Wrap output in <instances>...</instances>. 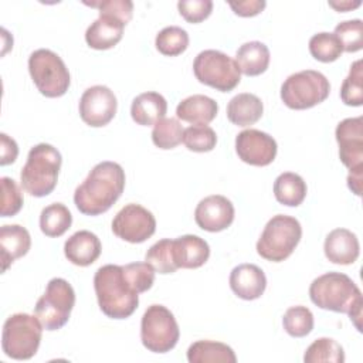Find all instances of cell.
Instances as JSON below:
<instances>
[{"label":"cell","instance_id":"2e32d148","mask_svg":"<svg viewBox=\"0 0 363 363\" xmlns=\"http://www.w3.org/2000/svg\"><path fill=\"white\" fill-rule=\"evenodd\" d=\"M234 214V206L227 197L211 194L199 201L194 210V220L201 230L218 233L233 224Z\"/></svg>","mask_w":363,"mask_h":363},{"label":"cell","instance_id":"ee69618b","mask_svg":"<svg viewBox=\"0 0 363 363\" xmlns=\"http://www.w3.org/2000/svg\"><path fill=\"white\" fill-rule=\"evenodd\" d=\"M0 164L6 166L13 163L18 155V146L13 138L6 133H0Z\"/></svg>","mask_w":363,"mask_h":363},{"label":"cell","instance_id":"b9f144b4","mask_svg":"<svg viewBox=\"0 0 363 363\" xmlns=\"http://www.w3.org/2000/svg\"><path fill=\"white\" fill-rule=\"evenodd\" d=\"M177 9L180 16L191 23H200L206 20L213 11V1L211 0H180L177 3Z\"/></svg>","mask_w":363,"mask_h":363},{"label":"cell","instance_id":"7402d4cb","mask_svg":"<svg viewBox=\"0 0 363 363\" xmlns=\"http://www.w3.org/2000/svg\"><path fill=\"white\" fill-rule=\"evenodd\" d=\"M125 26L126 24L116 17L99 14L86 28L85 41L94 50H109L122 40Z\"/></svg>","mask_w":363,"mask_h":363},{"label":"cell","instance_id":"44dd1931","mask_svg":"<svg viewBox=\"0 0 363 363\" xmlns=\"http://www.w3.org/2000/svg\"><path fill=\"white\" fill-rule=\"evenodd\" d=\"M173 257L177 268L194 269L207 262L210 247L201 237L186 234L173 240Z\"/></svg>","mask_w":363,"mask_h":363},{"label":"cell","instance_id":"4dcf8cb0","mask_svg":"<svg viewBox=\"0 0 363 363\" xmlns=\"http://www.w3.org/2000/svg\"><path fill=\"white\" fill-rule=\"evenodd\" d=\"M155 45L157 51L167 57L180 55L189 47V34L184 28L177 26H169L162 28L156 38Z\"/></svg>","mask_w":363,"mask_h":363},{"label":"cell","instance_id":"484cf974","mask_svg":"<svg viewBox=\"0 0 363 363\" xmlns=\"http://www.w3.org/2000/svg\"><path fill=\"white\" fill-rule=\"evenodd\" d=\"M269 48L261 41H248L240 45L235 52V62L247 77H257L267 71L269 65Z\"/></svg>","mask_w":363,"mask_h":363},{"label":"cell","instance_id":"d6a6232c","mask_svg":"<svg viewBox=\"0 0 363 363\" xmlns=\"http://www.w3.org/2000/svg\"><path fill=\"white\" fill-rule=\"evenodd\" d=\"M340 99L349 106L363 105V67L362 60L354 61L350 65L347 77L340 86Z\"/></svg>","mask_w":363,"mask_h":363},{"label":"cell","instance_id":"1f68e13d","mask_svg":"<svg viewBox=\"0 0 363 363\" xmlns=\"http://www.w3.org/2000/svg\"><path fill=\"white\" fill-rule=\"evenodd\" d=\"M183 128L176 118H163L153 125L152 142L163 150L176 147L183 140Z\"/></svg>","mask_w":363,"mask_h":363},{"label":"cell","instance_id":"60d3db41","mask_svg":"<svg viewBox=\"0 0 363 363\" xmlns=\"http://www.w3.org/2000/svg\"><path fill=\"white\" fill-rule=\"evenodd\" d=\"M84 4L95 7L99 14L112 16L128 24L133 16V3L130 0H98V1H84Z\"/></svg>","mask_w":363,"mask_h":363},{"label":"cell","instance_id":"e0dca14e","mask_svg":"<svg viewBox=\"0 0 363 363\" xmlns=\"http://www.w3.org/2000/svg\"><path fill=\"white\" fill-rule=\"evenodd\" d=\"M230 288L241 299H258L267 288L264 271L254 264H240L230 274Z\"/></svg>","mask_w":363,"mask_h":363},{"label":"cell","instance_id":"cb8c5ba5","mask_svg":"<svg viewBox=\"0 0 363 363\" xmlns=\"http://www.w3.org/2000/svg\"><path fill=\"white\" fill-rule=\"evenodd\" d=\"M167 112V102L163 95L155 91L138 95L130 105L132 119L142 126H150L164 118Z\"/></svg>","mask_w":363,"mask_h":363},{"label":"cell","instance_id":"8fae6325","mask_svg":"<svg viewBox=\"0 0 363 363\" xmlns=\"http://www.w3.org/2000/svg\"><path fill=\"white\" fill-rule=\"evenodd\" d=\"M180 330L174 315L163 305H150L140 320L142 345L153 353L170 352L179 342Z\"/></svg>","mask_w":363,"mask_h":363},{"label":"cell","instance_id":"d590c367","mask_svg":"<svg viewBox=\"0 0 363 363\" xmlns=\"http://www.w3.org/2000/svg\"><path fill=\"white\" fill-rule=\"evenodd\" d=\"M309 52L320 62H333L342 55L343 50L333 33H318L309 40Z\"/></svg>","mask_w":363,"mask_h":363},{"label":"cell","instance_id":"e575fe53","mask_svg":"<svg viewBox=\"0 0 363 363\" xmlns=\"http://www.w3.org/2000/svg\"><path fill=\"white\" fill-rule=\"evenodd\" d=\"M145 261L159 274H173L177 267L173 257V240L163 238L155 242L146 252Z\"/></svg>","mask_w":363,"mask_h":363},{"label":"cell","instance_id":"ab89813d","mask_svg":"<svg viewBox=\"0 0 363 363\" xmlns=\"http://www.w3.org/2000/svg\"><path fill=\"white\" fill-rule=\"evenodd\" d=\"M1 208L0 216L1 217H10L16 216L24 203L23 193L18 187V184L10 179V177H1Z\"/></svg>","mask_w":363,"mask_h":363},{"label":"cell","instance_id":"4316f807","mask_svg":"<svg viewBox=\"0 0 363 363\" xmlns=\"http://www.w3.org/2000/svg\"><path fill=\"white\" fill-rule=\"evenodd\" d=\"M187 360L190 363H235L234 350L221 342L197 340L187 349Z\"/></svg>","mask_w":363,"mask_h":363},{"label":"cell","instance_id":"f546056e","mask_svg":"<svg viewBox=\"0 0 363 363\" xmlns=\"http://www.w3.org/2000/svg\"><path fill=\"white\" fill-rule=\"evenodd\" d=\"M305 363H320V362H330V363H343L345 362V352L343 347L330 337H319L312 342L305 354Z\"/></svg>","mask_w":363,"mask_h":363},{"label":"cell","instance_id":"4fadbf2b","mask_svg":"<svg viewBox=\"0 0 363 363\" xmlns=\"http://www.w3.org/2000/svg\"><path fill=\"white\" fill-rule=\"evenodd\" d=\"M118 109V101L108 86L94 85L84 91L79 99V116L81 119L92 126L101 128L108 125Z\"/></svg>","mask_w":363,"mask_h":363},{"label":"cell","instance_id":"277c9868","mask_svg":"<svg viewBox=\"0 0 363 363\" xmlns=\"http://www.w3.org/2000/svg\"><path fill=\"white\" fill-rule=\"evenodd\" d=\"M61 163V153L52 145L38 143L33 146L20 172L23 189L34 197L48 196L57 186Z\"/></svg>","mask_w":363,"mask_h":363},{"label":"cell","instance_id":"f6af8a7d","mask_svg":"<svg viewBox=\"0 0 363 363\" xmlns=\"http://www.w3.org/2000/svg\"><path fill=\"white\" fill-rule=\"evenodd\" d=\"M362 182H363V169L349 170L347 174V187L356 194L362 196Z\"/></svg>","mask_w":363,"mask_h":363},{"label":"cell","instance_id":"d4e9b609","mask_svg":"<svg viewBox=\"0 0 363 363\" xmlns=\"http://www.w3.org/2000/svg\"><path fill=\"white\" fill-rule=\"evenodd\" d=\"M264 112L262 101L250 92L233 96L227 105V118L231 123L247 128L261 119Z\"/></svg>","mask_w":363,"mask_h":363},{"label":"cell","instance_id":"9c48e42d","mask_svg":"<svg viewBox=\"0 0 363 363\" xmlns=\"http://www.w3.org/2000/svg\"><path fill=\"white\" fill-rule=\"evenodd\" d=\"M75 305V292L64 278H52L34 306V315L45 330H58L69 319Z\"/></svg>","mask_w":363,"mask_h":363},{"label":"cell","instance_id":"7a4b0ae2","mask_svg":"<svg viewBox=\"0 0 363 363\" xmlns=\"http://www.w3.org/2000/svg\"><path fill=\"white\" fill-rule=\"evenodd\" d=\"M309 298L320 309L347 313L356 329L362 330V292L346 274L326 272L315 278L309 286Z\"/></svg>","mask_w":363,"mask_h":363},{"label":"cell","instance_id":"8992f818","mask_svg":"<svg viewBox=\"0 0 363 363\" xmlns=\"http://www.w3.org/2000/svg\"><path fill=\"white\" fill-rule=\"evenodd\" d=\"M43 325L38 318L28 313H14L3 325L1 347L7 357L14 360L31 359L41 342Z\"/></svg>","mask_w":363,"mask_h":363},{"label":"cell","instance_id":"5bb4252c","mask_svg":"<svg viewBox=\"0 0 363 363\" xmlns=\"http://www.w3.org/2000/svg\"><path fill=\"white\" fill-rule=\"evenodd\" d=\"M238 157L251 166H268L274 162L278 146L275 139L258 129H245L235 138Z\"/></svg>","mask_w":363,"mask_h":363},{"label":"cell","instance_id":"5b68a950","mask_svg":"<svg viewBox=\"0 0 363 363\" xmlns=\"http://www.w3.org/2000/svg\"><path fill=\"white\" fill-rule=\"evenodd\" d=\"M301 237L302 227L295 217L277 214L265 224L257 241V252L267 261L281 262L294 252Z\"/></svg>","mask_w":363,"mask_h":363},{"label":"cell","instance_id":"d6986e66","mask_svg":"<svg viewBox=\"0 0 363 363\" xmlns=\"http://www.w3.org/2000/svg\"><path fill=\"white\" fill-rule=\"evenodd\" d=\"M102 251L99 238L88 231L79 230L74 233L64 244V254L67 259L78 267H88L94 264Z\"/></svg>","mask_w":363,"mask_h":363},{"label":"cell","instance_id":"f35d334b","mask_svg":"<svg viewBox=\"0 0 363 363\" xmlns=\"http://www.w3.org/2000/svg\"><path fill=\"white\" fill-rule=\"evenodd\" d=\"M123 274L133 286V289L138 294L146 292L152 288L155 282V269L150 264L145 262H130L126 265H122Z\"/></svg>","mask_w":363,"mask_h":363},{"label":"cell","instance_id":"9a60e30c","mask_svg":"<svg viewBox=\"0 0 363 363\" xmlns=\"http://www.w3.org/2000/svg\"><path fill=\"white\" fill-rule=\"evenodd\" d=\"M340 162L349 170L363 169V116L340 121L335 130Z\"/></svg>","mask_w":363,"mask_h":363},{"label":"cell","instance_id":"bcb514c9","mask_svg":"<svg viewBox=\"0 0 363 363\" xmlns=\"http://www.w3.org/2000/svg\"><path fill=\"white\" fill-rule=\"evenodd\" d=\"M362 4L360 0L357 1H329V6L333 7L335 10H337L339 13H345L347 10H353V9H357L359 6Z\"/></svg>","mask_w":363,"mask_h":363},{"label":"cell","instance_id":"7c38bea8","mask_svg":"<svg viewBox=\"0 0 363 363\" xmlns=\"http://www.w3.org/2000/svg\"><path fill=\"white\" fill-rule=\"evenodd\" d=\"M113 234L128 242L140 244L156 231V218L145 207L129 203L122 207L112 220Z\"/></svg>","mask_w":363,"mask_h":363},{"label":"cell","instance_id":"8d00e7d4","mask_svg":"<svg viewBox=\"0 0 363 363\" xmlns=\"http://www.w3.org/2000/svg\"><path fill=\"white\" fill-rule=\"evenodd\" d=\"M184 146L197 153L210 152L216 147L217 135L213 128L207 125H193L183 130V140Z\"/></svg>","mask_w":363,"mask_h":363},{"label":"cell","instance_id":"603a6c76","mask_svg":"<svg viewBox=\"0 0 363 363\" xmlns=\"http://www.w3.org/2000/svg\"><path fill=\"white\" fill-rule=\"evenodd\" d=\"M217 102L201 94L182 99L176 108V116L191 125H207L217 116Z\"/></svg>","mask_w":363,"mask_h":363},{"label":"cell","instance_id":"ffe728a7","mask_svg":"<svg viewBox=\"0 0 363 363\" xmlns=\"http://www.w3.org/2000/svg\"><path fill=\"white\" fill-rule=\"evenodd\" d=\"M31 247V237L27 228L18 224H7L0 228V259L1 271L17 259L24 257Z\"/></svg>","mask_w":363,"mask_h":363},{"label":"cell","instance_id":"74e56055","mask_svg":"<svg viewBox=\"0 0 363 363\" xmlns=\"http://www.w3.org/2000/svg\"><path fill=\"white\" fill-rule=\"evenodd\" d=\"M333 34L346 52H356L363 48V23L360 18L339 23Z\"/></svg>","mask_w":363,"mask_h":363},{"label":"cell","instance_id":"836d02e7","mask_svg":"<svg viewBox=\"0 0 363 363\" xmlns=\"http://www.w3.org/2000/svg\"><path fill=\"white\" fill-rule=\"evenodd\" d=\"M282 325L285 332L292 337H303L313 329V313L309 308L296 305L286 309Z\"/></svg>","mask_w":363,"mask_h":363},{"label":"cell","instance_id":"ba28073f","mask_svg":"<svg viewBox=\"0 0 363 363\" xmlns=\"http://www.w3.org/2000/svg\"><path fill=\"white\" fill-rule=\"evenodd\" d=\"M330 92L328 78L315 69H303L289 75L281 85L282 102L296 111L309 109L323 102Z\"/></svg>","mask_w":363,"mask_h":363},{"label":"cell","instance_id":"83f0119b","mask_svg":"<svg viewBox=\"0 0 363 363\" xmlns=\"http://www.w3.org/2000/svg\"><path fill=\"white\" fill-rule=\"evenodd\" d=\"M305 180L292 172L281 173L274 182V194L278 203L288 207H298L306 197Z\"/></svg>","mask_w":363,"mask_h":363},{"label":"cell","instance_id":"f1b7e54d","mask_svg":"<svg viewBox=\"0 0 363 363\" xmlns=\"http://www.w3.org/2000/svg\"><path fill=\"white\" fill-rule=\"evenodd\" d=\"M72 224V216L62 203H52L40 214V228L47 237H61Z\"/></svg>","mask_w":363,"mask_h":363},{"label":"cell","instance_id":"52a82bcc","mask_svg":"<svg viewBox=\"0 0 363 363\" xmlns=\"http://www.w3.org/2000/svg\"><path fill=\"white\" fill-rule=\"evenodd\" d=\"M28 72L37 89L47 98L62 96L71 84L69 71L61 57L47 48L30 54Z\"/></svg>","mask_w":363,"mask_h":363},{"label":"cell","instance_id":"6da1fadb","mask_svg":"<svg viewBox=\"0 0 363 363\" xmlns=\"http://www.w3.org/2000/svg\"><path fill=\"white\" fill-rule=\"evenodd\" d=\"M125 180V172L119 163L105 160L95 164L74 191L77 208L85 216L108 211L122 196Z\"/></svg>","mask_w":363,"mask_h":363},{"label":"cell","instance_id":"ac0fdd59","mask_svg":"<svg viewBox=\"0 0 363 363\" xmlns=\"http://www.w3.org/2000/svg\"><path fill=\"white\" fill-rule=\"evenodd\" d=\"M323 251L330 262L350 265L359 258L360 244L356 234L350 230L335 228L326 235Z\"/></svg>","mask_w":363,"mask_h":363},{"label":"cell","instance_id":"3957f363","mask_svg":"<svg viewBox=\"0 0 363 363\" xmlns=\"http://www.w3.org/2000/svg\"><path fill=\"white\" fill-rule=\"evenodd\" d=\"M94 288L99 309L108 318L126 319L139 305V294L125 277L122 265L106 264L98 268Z\"/></svg>","mask_w":363,"mask_h":363},{"label":"cell","instance_id":"7bdbcfd3","mask_svg":"<svg viewBox=\"0 0 363 363\" xmlns=\"http://www.w3.org/2000/svg\"><path fill=\"white\" fill-rule=\"evenodd\" d=\"M228 6L240 17H252L259 14L267 3L264 0H244V1H228Z\"/></svg>","mask_w":363,"mask_h":363},{"label":"cell","instance_id":"30bf717a","mask_svg":"<svg viewBox=\"0 0 363 363\" xmlns=\"http://www.w3.org/2000/svg\"><path fill=\"white\" fill-rule=\"evenodd\" d=\"M193 72L199 82L221 92L233 91L241 81L235 60L218 50L199 52L193 62Z\"/></svg>","mask_w":363,"mask_h":363}]
</instances>
